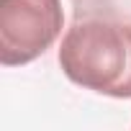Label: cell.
Here are the masks:
<instances>
[{
	"mask_svg": "<svg viewBox=\"0 0 131 131\" xmlns=\"http://www.w3.org/2000/svg\"><path fill=\"white\" fill-rule=\"evenodd\" d=\"M57 59L64 77L77 88L131 100V21L113 16L77 18L62 36Z\"/></svg>",
	"mask_w": 131,
	"mask_h": 131,
	"instance_id": "1",
	"label": "cell"
},
{
	"mask_svg": "<svg viewBox=\"0 0 131 131\" xmlns=\"http://www.w3.org/2000/svg\"><path fill=\"white\" fill-rule=\"evenodd\" d=\"M62 28V0H0V64H31L54 46Z\"/></svg>",
	"mask_w": 131,
	"mask_h": 131,
	"instance_id": "2",
	"label": "cell"
}]
</instances>
